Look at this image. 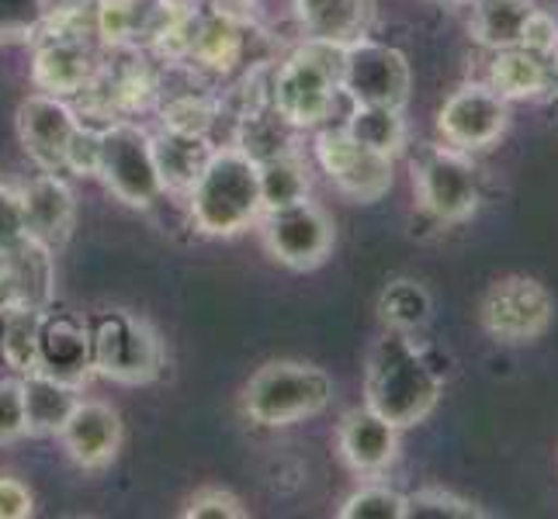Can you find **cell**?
Instances as JSON below:
<instances>
[{
  "label": "cell",
  "mask_w": 558,
  "mask_h": 519,
  "mask_svg": "<svg viewBox=\"0 0 558 519\" xmlns=\"http://www.w3.org/2000/svg\"><path fill=\"white\" fill-rule=\"evenodd\" d=\"M76 125H81L76 111L52 94H32L17 108V139H22L28 160L49 173L63 170Z\"/></svg>",
  "instance_id": "cell-13"
},
{
  "label": "cell",
  "mask_w": 558,
  "mask_h": 519,
  "mask_svg": "<svg viewBox=\"0 0 558 519\" xmlns=\"http://www.w3.org/2000/svg\"><path fill=\"white\" fill-rule=\"evenodd\" d=\"M28 433L25 401H22V378H0V447L14 444Z\"/></svg>",
  "instance_id": "cell-32"
},
{
  "label": "cell",
  "mask_w": 558,
  "mask_h": 519,
  "mask_svg": "<svg viewBox=\"0 0 558 519\" xmlns=\"http://www.w3.org/2000/svg\"><path fill=\"white\" fill-rule=\"evenodd\" d=\"M187 211L205 236H236L264 211L260 163L240 146L211 149L202 173L187 187Z\"/></svg>",
  "instance_id": "cell-1"
},
{
  "label": "cell",
  "mask_w": 558,
  "mask_h": 519,
  "mask_svg": "<svg viewBox=\"0 0 558 519\" xmlns=\"http://www.w3.org/2000/svg\"><path fill=\"white\" fill-rule=\"evenodd\" d=\"M510 101L499 98L489 84H465L458 87L437 114V128L451 149L472 152L486 149L507 132Z\"/></svg>",
  "instance_id": "cell-12"
},
{
  "label": "cell",
  "mask_w": 558,
  "mask_h": 519,
  "mask_svg": "<svg viewBox=\"0 0 558 519\" xmlns=\"http://www.w3.org/2000/svg\"><path fill=\"white\" fill-rule=\"evenodd\" d=\"M364 406L375 409L392 427L407 430L423 422L440 398V378L427 363L410 333L389 330L368 357V378H364Z\"/></svg>",
  "instance_id": "cell-2"
},
{
  "label": "cell",
  "mask_w": 558,
  "mask_h": 519,
  "mask_svg": "<svg viewBox=\"0 0 558 519\" xmlns=\"http://www.w3.org/2000/svg\"><path fill=\"white\" fill-rule=\"evenodd\" d=\"M343 128H348L361 146L381 152V157H399L402 146H407V119H402V108L354 104Z\"/></svg>",
  "instance_id": "cell-24"
},
{
  "label": "cell",
  "mask_w": 558,
  "mask_h": 519,
  "mask_svg": "<svg viewBox=\"0 0 558 519\" xmlns=\"http://www.w3.org/2000/svg\"><path fill=\"white\" fill-rule=\"evenodd\" d=\"M35 512V498L22 478L0 474V519H28Z\"/></svg>",
  "instance_id": "cell-36"
},
{
  "label": "cell",
  "mask_w": 558,
  "mask_h": 519,
  "mask_svg": "<svg viewBox=\"0 0 558 519\" xmlns=\"http://www.w3.org/2000/svg\"><path fill=\"white\" fill-rule=\"evenodd\" d=\"M0 267H4V274L14 287L17 305H28V309H49L52 284H56V267H52L49 246L25 236L17 246L0 254Z\"/></svg>",
  "instance_id": "cell-21"
},
{
  "label": "cell",
  "mask_w": 558,
  "mask_h": 519,
  "mask_svg": "<svg viewBox=\"0 0 558 519\" xmlns=\"http://www.w3.org/2000/svg\"><path fill=\"white\" fill-rule=\"evenodd\" d=\"M483 509L445 489H420L407 495V519H478Z\"/></svg>",
  "instance_id": "cell-29"
},
{
  "label": "cell",
  "mask_w": 558,
  "mask_h": 519,
  "mask_svg": "<svg viewBox=\"0 0 558 519\" xmlns=\"http://www.w3.org/2000/svg\"><path fill=\"white\" fill-rule=\"evenodd\" d=\"M52 378H63L70 384H84L90 368V336L87 322L73 319L66 312H43V330H38V368Z\"/></svg>",
  "instance_id": "cell-16"
},
{
  "label": "cell",
  "mask_w": 558,
  "mask_h": 519,
  "mask_svg": "<svg viewBox=\"0 0 558 519\" xmlns=\"http://www.w3.org/2000/svg\"><path fill=\"white\" fill-rule=\"evenodd\" d=\"M340 457L357 474H381L399 454V427L381 419L375 409H351L337 433Z\"/></svg>",
  "instance_id": "cell-17"
},
{
  "label": "cell",
  "mask_w": 558,
  "mask_h": 519,
  "mask_svg": "<svg viewBox=\"0 0 558 519\" xmlns=\"http://www.w3.org/2000/svg\"><path fill=\"white\" fill-rule=\"evenodd\" d=\"M25 233V211H22V195L0 184V254L22 243Z\"/></svg>",
  "instance_id": "cell-35"
},
{
  "label": "cell",
  "mask_w": 558,
  "mask_h": 519,
  "mask_svg": "<svg viewBox=\"0 0 558 519\" xmlns=\"http://www.w3.org/2000/svg\"><path fill=\"white\" fill-rule=\"evenodd\" d=\"M208 136H181V132H160L153 136V157H157L160 177L167 190H187L191 181L198 177L205 160L211 157Z\"/></svg>",
  "instance_id": "cell-23"
},
{
  "label": "cell",
  "mask_w": 558,
  "mask_h": 519,
  "mask_svg": "<svg viewBox=\"0 0 558 519\" xmlns=\"http://www.w3.org/2000/svg\"><path fill=\"white\" fill-rule=\"evenodd\" d=\"M524 49H534V52H558V25L555 17L537 11L527 25V35H524Z\"/></svg>",
  "instance_id": "cell-37"
},
{
  "label": "cell",
  "mask_w": 558,
  "mask_h": 519,
  "mask_svg": "<svg viewBox=\"0 0 558 519\" xmlns=\"http://www.w3.org/2000/svg\"><path fill=\"white\" fill-rule=\"evenodd\" d=\"M295 17L305 38L351 46L368 35L375 0H295Z\"/></svg>",
  "instance_id": "cell-19"
},
{
  "label": "cell",
  "mask_w": 558,
  "mask_h": 519,
  "mask_svg": "<svg viewBox=\"0 0 558 519\" xmlns=\"http://www.w3.org/2000/svg\"><path fill=\"white\" fill-rule=\"evenodd\" d=\"M340 63L343 46L305 38V46L275 70V81L267 87V104L292 128H313L326 122L337 108Z\"/></svg>",
  "instance_id": "cell-3"
},
{
  "label": "cell",
  "mask_w": 558,
  "mask_h": 519,
  "mask_svg": "<svg viewBox=\"0 0 558 519\" xmlns=\"http://www.w3.org/2000/svg\"><path fill=\"white\" fill-rule=\"evenodd\" d=\"M410 84L413 73L407 55L399 49L372 42L368 35L357 42L343 46V63H340V90L348 94L351 104H389L402 108L410 101Z\"/></svg>",
  "instance_id": "cell-7"
},
{
  "label": "cell",
  "mask_w": 558,
  "mask_h": 519,
  "mask_svg": "<svg viewBox=\"0 0 558 519\" xmlns=\"http://www.w3.org/2000/svg\"><path fill=\"white\" fill-rule=\"evenodd\" d=\"M60 440L70 454V460L84 471L108 468L114 454L122 447V419L108 401L81 398L70 419L63 422Z\"/></svg>",
  "instance_id": "cell-14"
},
{
  "label": "cell",
  "mask_w": 558,
  "mask_h": 519,
  "mask_svg": "<svg viewBox=\"0 0 558 519\" xmlns=\"http://www.w3.org/2000/svg\"><path fill=\"white\" fill-rule=\"evenodd\" d=\"M211 125H216V104H211L205 94L184 90V94H170L163 104V128L167 132H181V136H208Z\"/></svg>",
  "instance_id": "cell-28"
},
{
  "label": "cell",
  "mask_w": 558,
  "mask_h": 519,
  "mask_svg": "<svg viewBox=\"0 0 558 519\" xmlns=\"http://www.w3.org/2000/svg\"><path fill=\"white\" fill-rule=\"evenodd\" d=\"M555 316V301L534 277H504L489 287L483 301V325L499 343H531L545 336Z\"/></svg>",
  "instance_id": "cell-10"
},
{
  "label": "cell",
  "mask_w": 558,
  "mask_h": 519,
  "mask_svg": "<svg viewBox=\"0 0 558 519\" xmlns=\"http://www.w3.org/2000/svg\"><path fill=\"white\" fill-rule=\"evenodd\" d=\"M343 519H407V495L389 485H364L340 506Z\"/></svg>",
  "instance_id": "cell-30"
},
{
  "label": "cell",
  "mask_w": 558,
  "mask_h": 519,
  "mask_svg": "<svg viewBox=\"0 0 558 519\" xmlns=\"http://www.w3.org/2000/svg\"><path fill=\"white\" fill-rule=\"evenodd\" d=\"M49 0H0V42H25L46 22Z\"/></svg>",
  "instance_id": "cell-31"
},
{
  "label": "cell",
  "mask_w": 558,
  "mask_h": 519,
  "mask_svg": "<svg viewBox=\"0 0 558 519\" xmlns=\"http://www.w3.org/2000/svg\"><path fill=\"white\" fill-rule=\"evenodd\" d=\"M440 4H454V0H440Z\"/></svg>",
  "instance_id": "cell-38"
},
{
  "label": "cell",
  "mask_w": 558,
  "mask_h": 519,
  "mask_svg": "<svg viewBox=\"0 0 558 519\" xmlns=\"http://www.w3.org/2000/svg\"><path fill=\"white\" fill-rule=\"evenodd\" d=\"M98 157H101V125H90V122H81L70 139V149H66V163L63 170H73V173H87L94 177L98 173Z\"/></svg>",
  "instance_id": "cell-33"
},
{
  "label": "cell",
  "mask_w": 558,
  "mask_h": 519,
  "mask_svg": "<svg viewBox=\"0 0 558 519\" xmlns=\"http://www.w3.org/2000/svg\"><path fill=\"white\" fill-rule=\"evenodd\" d=\"M489 87L507 101L545 98L558 87V52H534L524 46L496 49L489 63Z\"/></svg>",
  "instance_id": "cell-18"
},
{
  "label": "cell",
  "mask_w": 558,
  "mask_h": 519,
  "mask_svg": "<svg viewBox=\"0 0 558 519\" xmlns=\"http://www.w3.org/2000/svg\"><path fill=\"white\" fill-rule=\"evenodd\" d=\"M114 198L132 208H149L163 198V177L153 157V136L132 122L101 125V157L98 173Z\"/></svg>",
  "instance_id": "cell-6"
},
{
  "label": "cell",
  "mask_w": 558,
  "mask_h": 519,
  "mask_svg": "<svg viewBox=\"0 0 558 519\" xmlns=\"http://www.w3.org/2000/svg\"><path fill=\"white\" fill-rule=\"evenodd\" d=\"M378 312L389 330L413 333L430 319V295L416 281H392L378 298Z\"/></svg>",
  "instance_id": "cell-27"
},
{
  "label": "cell",
  "mask_w": 558,
  "mask_h": 519,
  "mask_svg": "<svg viewBox=\"0 0 558 519\" xmlns=\"http://www.w3.org/2000/svg\"><path fill=\"white\" fill-rule=\"evenodd\" d=\"M246 509L240 506V498L226 489H202L187 498L184 519H243Z\"/></svg>",
  "instance_id": "cell-34"
},
{
  "label": "cell",
  "mask_w": 558,
  "mask_h": 519,
  "mask_svg": "<svg viewBox=\"0 0 558 519\" xmlns=\"http://www.w3.org/2000/svg\"><path fill=\"white\" fill-rule=\"evenodd\" d=\"M22 211H25V233L28 239L49 246L52 254L60 249L70 233H73V219H76V201L70 184L60 173L43 170L35 181H28L22 190Z\"/></svg>",
  "instance_id": "cell-15"
},
{
  "label": "cell",
  "mask_w": 558,
  "mask_h": 519,
  "mask_svg": "<svg viewBox=\"0 0 558 519\" xmlns=\"http://www.w3.org/2000/svg\"><path fill=\"white\" fill-rule=\"evenodd\" d=\"M310 198V166L295 149H284L278 157L260 160V201L264 211L284 208Z\"/></svg>",
  "instance_id": "cell-25"
},
{
  "label": "cell",
  "mask_w": 558,
  "mask_h": 519,
  "mask_svg": "<svg viewBox=\"0 0 558 519\" xmlns=\"http://www.w3.org/2000/svg\"><path fill=\"white\" fill-rule=\"evenodd\" d=\"M22 401H25L28 433L60 436L63 422L76 409V401H81V384L52 378L46 371H28L22 374Z\"/></svg>",
  "instance_id": "cell-20"
},
{
  "label": "cell",
  "mask_w": 558,
  "mask_h": 519,
  "mask_svg": "<svg viewBox=\"0 0 558 519\" xmlns=\"http://www.w3.org/2000/svg\"><path fill=\"white\" fill-rule=\"evenodd\" d=\"M46 309H28L14 305L0 316V360L17 374H28L38 368V330H43Z\"/></svg>",
  "instance_id": "cell-26"
},
{
  "label": "cell",
  "mask_w": 558,
  "mask_h": 519,
  "mask_svg": "<svg viewBox=\"0 0 558 519\" xmlns=\"http://www.w3.org/2000/svg\"><path fill=\"white\" fill-rule=\"evenodd\" d=\"M542 11L534 0H475L472 8V35L486 49H513L524 46L531 17Z\"/></svg>",
  "instance_id": "cell-22"
},
{
  "label": "cell",
  "mask_w": 558,
  "mask_h": 519,
  "mask_svg": "<svg viewBox=\"0 0 558 519\" xmlns=\"http://www.w3.org/2000/svg\"><path fill=\"white\" fill-rule=\"evenodd\" d=\"M257 225L267 254L278 263L292 267V271H313L333 249V222L310 198L260 211Z\"/></svg>",
  "instance_id": "cell-8"
},
{
  "label": "cell",
  "mask_w": 558,
  "mask_h": 519,
  "mask_svg": "<svg viewBox=\"0 0 558 519\" xmlns=\"http://www.w3.org/2000/svg\"><path fill=\"white\" fill-rule=\"evenodd\" d=\"M333 398V381L316 363L271 360L246 381L243 412L257 427H292L310 416H319Z\"/></svg>",
  "instance_id": "cell-4"
},
{
  "label": "cell",
  "mask_w": 558,
  "mask_h": 519,
  "mask_svg": "<svg viewBox=\"0 0 558 519\" xmlns=\"http://www.w3.org/2000/svg\"><path fill=\"white\" fill-rule=\"evenodd\" d=\"M316 160L343 195L372 205L389 195L392 187V157L361 146L348 128H326L316 136Z\"/></svg>",
  "instance_id": "cell-9"
},
{
  "label": "cell",
  "mask_w": 558,
  "mask_h": 519,
  "mask_svg": "<svg viewBox=\"0 0 558 519\" xmlns=\"http://www.w3.org/2000/svg\"><path fill=\"white\" fill-rule=\"evenodd\" d=\"M90 368L119 384H146L163 371V346L149 322L125 309H108L87 319Z\"/></svg>",
  "instance_id": "cell-5"
},
{
  "label": "cell",
  "mask_w": 558,
  "mask_h": 519,
  "mask_svg": "<svg viewBox=\"0 0 558 519\" xmlns=\"http://www.w3.org/2000/svg\"><path fill=\"white\" fill-rule=\"evenodd\" d=\"M413 187L420 208L437 222H465L478 208V177L461 149H430L416 163Z\"/></svg>",
  "instance_id": "cell-11"
}]
</instances>
